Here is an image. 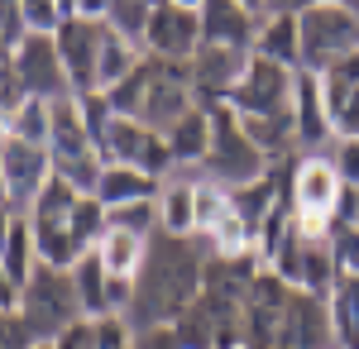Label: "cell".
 <instances>
[{
	"label": "cell",
	"instance_id": "cell-43",
	"mask_svg": "<svg viewBox=\"0 0 359 349\" xmlns=\"http://www.w3.org/2000/svg\"><path fill=\"white\" fill-rule=\"evenodd\" d=\"M240 5H245V10L254 15V20H264V0H240Z\"/></svg>",
	"mask_w": 359,
	"mask_h": 349
},
{
	"label": "cell",
	"instance_id": "cell-31",
	"mask_svg": "<svg viewBox=\"0 0 359 349\" xmlns=\"http://www.w3.org/2000/svg\"><path fill=\"white\" fill-rule=\"evenodd\" d=\"M230 215V187L211 182V177H196V235H211Z\"/></svg>",
	"mask_w": 359,
	"mask_h": 349
},
{
	"label": "cell",
	"instance_id": "cell-22",
	"mask_svg": "<svg viewBox=\"0 0 359 349\" xmlns=\"http://www.w3.org/2000/svg\"><path fill=\"white\" fill-rule=\"evenodd\" d=\"M326 321H331V349H359V278L340 273L326 292Z\"/></svg>",
	"mask_w": 359,
	"mask_h": 349
},
{
	"label": "cell",
	"instance_id": "cell-24",
	"mask_svg": "<svg viewBox=\"0 0 359 349\" xmlns=\"http://www.w3.org/2000/svg\"><path fill=\"white\" fill-rule=\"evenodd\" d=\"M158 230L163 235H196V177L172 172L158 187Z\"/></svg>",
	"mask_w": 359,
	"mask_h": 349
},
{
	"label": "cell",
	"instance_id": "cell-47",
	"mask_svg": "<svg viewBox=\"0 0 359 349\" xmlns=\"http://www.w3.org/2000/svg\"><path fill=\"white\" fill-rule=\"evenodd\" d=\"M0 201H5V172H0Z\"/></svg>",
	"mask_w": 359,
	"mask_h": 349
},
{
	"label": "cell",
	"instance_id": "cell-39",
	"mask_svg": "<svg viewBox=\"0 0 359 349\" xmlns=\"http://www.w3.org/2000/svg\"><path fill=\"white\" fill-rule=\"evenodd\" d=\"M20 296H25V287L0 268V316H20Z\"/></svg>",
	"mask_w": 359,
	"mask_h": 349
},
{
	"label": "cell",
	"instance_id": "cell-8",
	"mask_svg": "<svg viewBox=\"0 0 359 349\" xmlns=\"http://www.w3.org/2000/svg\"><path fill=\"white\" fill-rule=\"evenodd\" d=\"M10 67H15V81L25 96H39V101H72V81H67V67L57 57V39L53 34H25L10 53Z\"/></svg>",
	"mask_w": 359,
	"mask_h": 349
},
{
	"label": "cell",
	"instance_id": "cell-5",
	"mask_svg": "<svg viewBox=\"0 0 359 349\" xmlns=\"http://www.w3.org/2000/svg\"><path fill=\"white\" fill-rule=\"evenodd\" d=\"M20 321L29 325L34 345H53L67 325L82 321V306H77V287H72V268H53L39 259V268L29 273L25 296H20Z\"/></svg>",
	"mask_w": 359,
	"mask_h": 349
},
{
	"label": "cell",
	"instance_id": "cell-36",
	"mask_svg": "<svg viewBox=\"0 0 359 349\" xmlns=\"http://www.w3.org/2000/svg\"><path fill=\"white\" fill-rule=\"evenodd\" d=\"M135 349H182V340L172 325H149V330H135Z\"/></svg>",
	"mask_w": 359,
	"mask_h": 349
},
{
	"label": "cell",
	"instance_id": "cell-48",
	"mask_svg": "<svg viewBox=\"0 0 359 349\" xmlns=\"http://www.w3.org/2000/svg\"><path fill=\"white\" fill-rule=\"evenodd\" d=\"M158 5H163V0H149V10H158Z\"/></svg>",
	"mask_w": 359,
	"mask_h": 349
},
{
	"label": "cell",
	"instance_id": "cell-33",
	"mask_svg": "<svg viewBox=\"0 0 359 349\" xmlns=\"http://www.w3.org/2000/svg\"><path fill=\"white\" fill-rule=\"evenodd\" d=\"M20 15H25L29 34H57L67 20V5L62 0H20Z\"/></svg>",
	"mask_w": 359,
	"mask_h": 349
},
{
	"label": "cell",
	"instance_id": "cell-41",
	"mask_svg": "<svg viewBox=\"0 0 359 349\" xmlns=\"http://www.w3.org/2000/svg\"><path fill=\"white\" fill-rule=\"evenodd\" d=\"M316 0H264V15H302Z\"/></svg>",
	"mask_w": 359,
	"mask_h": 349
},
{
	"label": "cell",
	"instance_id": "cell-2",
	"mask_svg": "<svg viewBox=\"0 0 359 349\" xmlns=\"http://www.w3.org/2000/svg\"><path fill=\"white\" fill-rule=\"evenodd\" d=\"M29 230H34V244H39V259L53 264V268H72L91 244L101 240L106 230V206L96 196H82L72 191L62 177H53L43 196L29 206Z\"/></svg>",
	"mask_w": 359,
	"mask_h": 349
},
{
	"label": "cell",
	"instance_id": "cell-35",
	"mask_svg": "<svg viewBox=\"0 0 359 349\" xmlns=\"http://www.w3.org/2000/svg\"><path fill=\"white\" fill-rule=\"evenodd\" d=\"M96 349H135V325L125 321V316L96 321Z\"/></svg>",
	"mask_w": 359,
	"mask_h": 349
},
{
	"label": "cell",
	"instance_id": "cell-40",
	"mask_svg": "<svg viewBox=\"0 0 359 349\" xmlns=\"http://www.w3.org/2000/svg\"><path fill=\"white\" fill-rule=\"evenodd\" d=\"M72 15H77V20L106 25V20H111V0H72Z\"/></svg>",
	"mask_w": 359,
	"mask_h": 349
},
{
	"label": "cell",
	"instance_id": "cell-6",
	"mask_svg": "<svg viewBox=\"0 0 359 349\" xmlns=\"http://www.w3.org/2000/svg\"><path fill=\"white\" fill-rule=\"evenodd\" d=\"M297 25H302V67L316 77L359 53V15L345 0H316L297 15Z\"/></svg>",
	"mask_w": 359,
	"mask_h": 349
},
{
	"label": "cell",
	"instance_id": "cell-14",
	"mask_svg": "<svg viewBox=\"0 0 359 349\" xmlns=\"http://www.w3.org/2000/svg\"><path fill=\"white\" fill-rule=\"evenodd\" d=\"M139 48L149 57H168V62H192L196 48H201V20L192 10H177V5H158L149 10V25H144V39Z\"/></svg>",
	"mask_w": 359,
	"mask_h": 349
},
{
	"label": "cell",
	"instance_id": "cell-38",
	"mask_svg": "<svg viewBox=\"0 0 359 349\" xmlns=\"http://www.w3.org/2000/svg\"><path fill=\"white\" fill-rule=\"evenodd\" d=\"M0 349H34V335L20 316H0Z\"/></svg>",
	"mask_w": 359,
	"mask_h": 349
},
{
	"label": "cell",
	"instance_id": "cell-18",
	"mask_svg": "<svg viewBox=\"0 0 359 349\" xmlns=\"http://www.w3.org/2000/svg\"><path fill=\"white\" fill-rule=\"evenodd\" d=\"M321 96L331 110L335 139H359V53L321 72Z\"/></svg>",
	"mask_w": 359,
	"mask_h": 349
},
{
	"label": "cell",
	"instance_id": "cell-29",
	"mask_svg": "<svg viewBox=\"0 0 359 349\" xmlns=\"http://www.w3.org/2000/svg\"><path fill=\"white\" fill-rule=\"evenodd\" d=\"M0 268L10 273L20 287L29 282V273L39 268V244H34V230H29V220L20 215L15 220V230H10V240H5V254H0Z\"/></svg>",
	"mask_w": 359,
	"mask_h": 349
},
{
	"label": "cell",
	"instance_id": "cell-45",
	"mask_svg": "<svg viewBox=\"0 0 359 349\" xmlns=\"http://www.w3.org/2000/svg\"><path fill=\"white\" fill-rule=\"evenodd\" d=\"M0 62H10V43H5V34H0Z\"/></svg>",
	"mask_w": 359,
	"mask_h": 349
},
{
	"label": "cell",
	"instance_id": "cell-49",
	"mask_svg": "<svg viewBox=\"0 0 359 349\" xmlns=\"http://www.w3.org/2000/svg\"><path fill=\"white\" fill-rule=\"evenodd\" d=\"M34 349H53V345H48V340H43V345H34Z\"/></svg>",
	"mask_w": 359,
	"mask_h": 349
},
{
	"label": "cell",
	"instance_id": "cell-17",
	"mask_svg": "<svg viewBox=\"0 0 359 349\" xmlns=\"http://www.w3.org/2000/svg\"><path fill=\"white\" fill-rule=\"evenodd\" d=\"M273 349H331V321H326V296L292 292L287 316L278 330Z\"/></svg>",
	"mask_w": 359,
	"mask_h": 349
},
{
	"label": "cell",
	"instance_id": "cell-50",
	"mask_svg": "<svg viewBox=\"0 0 359 349\" xmlns=\"http://www.w3.org/2000/svg\"><path fill=\"white\" fill-rule=\"evenodd\" d=\"M62 5H67V15H72V0H62Z\"/></svg>",
	"mask_w": 359,
	"mask_h": 349
},
{
	"label": "cell",
	"instance_id": "cell-9",
	"mask_svg": "<svg viewBox=\"0 0 359 349\" xmlns=\"http://www.w3.org/2000/svg\"><path fill=\"white\" fill-rule=\"evenodd\" d=\"M292 86H297V72L283 67V62H269V57H249L245 81L230 91L225 106L235 115H292Z\"/></svg>",
	"mask_w": 359,
	"mask_h": 349
},
{
	"label": "cell",
	"instance_id": "cell-7",
	"mask_svg": "<svg viewBox=\"0 0 359 349\" xmlns=\"http://www.w3.org/2000/svg\"><path fill=\"white\" fill-rule=\"evenodd\" d=\"M101 158L120 163V167H139L149 177H172L177 163H172V149H168V135L149 130L144 120H130V115H115L101 135Z\"/></svg>",
	"mask_w": 359,
	"mask_h": 349
},
{
	"label": "cell",
	"instance_id": "cell-12",
	"mask_svg": "<svg viewBox=\"0 0 359 349\" xmlns=\"http://www.w3.org/2000/svg\"><path fill=\"white\" fill-rule=\"evenodd\" d=\"M287 196H292V211L297 215H331L345 196V182L331 167L326 153H297L292 158V172H287Z\"/></svg>",
	"mask_w": 359,
	"mask_h": 349
},
{
	"label": "cell",
	"instance_id": "cell-3",
	"mask_svg": "<svg viewBox=\"0 0 359 349\" xmlns=\"http://www.w3.org/2000/svg\"><path fill=\"white\" fill-rule=\"evenodd\" d=\"M106 101L115 106V115L144 120L149 130L168 135V130L196 106L192 67H187V62H168V57H149V53H144V62L115 86Z\"/></svg>",
	"mask_w": 359,
	"mask_h": 349
},
{
	"label": "cell",
	"instance_id": "cell-27",
	"mask_svg": "<svg viewBox=\"0 0 359 349\" xmlns=\"http://www.w3.org/2000/svg\"><path fill=\"white\" fill-rule=\"evenodd\" d=\"M91 249L101 254V264H106L111 278H130V282H135L139 268H144V254H149V240H144V235H130V230L106 225V230H101V240L91 244Z\"/></svg>",
	"mask_w": 359,
	"mask_h": 349
},
{
	"label": "cell",
	"instance_id": "cell-13",
	"mask_svg": "<svg viewBox=\"0 0 359 349\" xmlns=\"http://www.w3.org/2000/svg\"><path fill=\"white\" fill-rule=\"evenodd\" d=\"M249 57L254 48H225V43H201L196 57L187 62L192 67V91L196 106H216V101H230V91L245 81Z\"/></svg>",
	"mask_w": 359,
	"mask_h": 349
},
{
	"label": "cell",
	"instance_id": "cell-46",
	"mask_svg": "<svg viewBox=\"0 0 359 349\" xmlns=\"http://www.w3.org/2000/svg\"><path fill=\"white\" fill-rule=\"evenodd\" d=\"M5 120H10V115H5V110H0V139H5Z\"/></svg>",
	"mask_w": 359,
	"mask_h": 349
},
{
	"label": "cell",
	"instance_id": "cell-15",
	"mask_svg": "<svg viewBox=\"0 0 359 349\" xmlns=\"http://www.w3.org/2000/svg\"><path fill=\"white\" fill-rule=\"evenodd\" d=\"M53 39H57V57H62V67H67V81H72V96H91V91H96V62H101L106 25L67 15Z\"/></svg>",
	"mask_w": 359,
	"mask_h": 349
},
{
	"label": "cell",
	"instance_id": "cell-26",
	"mask_svg": "<svg viewBox=\"0 0 359 349\" xmlns=\"http://www.w3.org/2000/svg\"><path fill=\"white\" fill-rule=\"evenodd\" d=\"M139 62H144V48H139L130 34H120V29L106 25V39H101V62H96V91L101 96H111L120 81L135 72Z\"/></svg>",
	"mask_w": 359,
	"mask_h": 349
},
{
	"label": "cell",
	"instance_id": "cell-34",
	"mask_svg": "<svg viewBox=\"0 0 359 349\" xmlns=\"http://www.w3.org/2000/svg\"><path fill=\"white\" fill-rule=\"evenodd\" d=\"M326 158L340 172V182L359 191V139H335L331 149H326Z\"/></svg>",
	"mask_w": 359,
	"mask_h": 349
},
{
	"label": "cell",
	"instance_id": "cell-28",
	"mask_svg": "<svg viewBox=\"0 0 359 349\" xmlns=\"http://www.w3.org/2000/svg\"><path fill=\"white\" fill-rule=\"evenodd\" d=\"M5 139H20V144L48 149V139H53V106L39 101V96H25L20 106L10 110V120H5Z\"/></svg>",
	"mask_w": 359,
	"mask_h": 349
},
{
	"label": "cell",
	"instance_id": "cell-30",
	"mask_svg": "<svg viewBox=\"0 0 359 349\" xmlns=\"http://www.w3.org/2000/svg\"><path fill=\"white\" fill-rule=\"evenodd\" d=\"M206 240H211V254H216V259H249V254H254V225L230 211Z\"/></svg>",
	"mask_w": 359,
	"mask_h": 349
},
{
	"label": "cell",
	"instance_id": "cell-37",
	"mask_svg": "<svg viewBox=\"0 0 359 349\" xmlns=\"http://www.w3.org/2000/svg\"><path fill=\"white\" fill-rule=\"evenodd\" d=\"M53 349H96V321L67 325V330H62V335L53 340Z\"/></svg>",
	"mask_w": 359,
	"mask_h": 349
},
{
	"label": "cell",
	"instance_id": "cell-44",
	"mask_svg": "<svg viewBox=\"0 0 359 349\" xmlns=\"http://www.w3.org/2000/svg\"><path fill=\"white\" fill-rule=\"evenodd\" d=\"M168 5H177V10H192V15L201 10V0H168Z\"/></svg>",
	"mask_w": 359,
	"mask_h": 349
},
{
	"label": "cell",
	"instance_id": "cell-23",
	"mask_svg": "<svg viewBox=\"0 0 359 349\" xmlns=\"http://www.w3.org/2000/svg\"><path fill=\"white\" fill-rule=\"evenodd\" d=\"M72 287H77L82 321H106L111 316V273H106L96 249H86L82 259L72 264Z\"/></svg>",
	"mask_w": 359,
	"mask_h": 349
},
{
	"label": "cell",
	"instance_id": "cell-19",
	"mask_svg": "<svg viewBox=\"0 0 359 349\" xmlns=\"http://www.w3.org/2000/svg\"><path fill=\"white\" fill-rule=\"evenodd\" d=\"M201 43H225V48H254L259 20L249 15L240 0H201Z\"/></svg>",
	"mask_w": 359,
	"mask_h": 349
},
{
	"label": "cell",
	"instance_id": "cell-25",
	"mask_svg": "<svg viewBox=\"0 0 359 349\" xmlns=\"http://www.w3.org/2000/svg\"><path fill=\"white\" fill-rule=\"evenodd\" d=\"M158 187L163 177H149L139 167H120V163H106L101 182H96V201L111 211V206H130V201H158Z\"/></svg>",
	"mask_w": 359,
	"mask_h": 349
},
{
	"label": "cell",
	"instance_id": "cell-42",
	"mask_svg": "<svg viewBox=\"0 0 359 349\" xmlns=\"http://www.w3.org/2000/svg\"><path fill=\"white\" fill-rule=\"evenodd\" d=\"M15 220H20V211L0 201V254H5V240H10V230H15Z\"/></svg>",
	"mask_w": 359,
	"mask_h": 349
},
{
	"label": "cell",
	"instance_id": "cell-1",
	"mask_svg": "<svg viewBox=\"0 0 359 349\" xmlns=\"http://www.w3.org/2000/svg\"><path fill=\"white\" fill-rule=\"evenodd\" d=\"M211 240L206 235H149V254H144V268L135 278V301H130V316L125 321L135 330L149 325H172L206 282V264H211Z\"/></svg>",
	"mask_w": 359,
	"mask_h": 349
},
{
	"label": "cell",
	"instance_id": "cell-21",
	"mask_svg": "<svg viewBox=\"0 0 359 349\" xmlns=\"http://www.w3.org/2000/svg\"><path fill=\"white\" fill-rule=\"evenodd\" d=\"M206 144H211V115H206V106H192L177 125H172V130H168V149H172V163H177V172H182V177H187V172L201 177Z\"/></svg>",
	"mask_w": 359,
	"mask_h": 349
},
{
	"label": "cell",
	"instance_id": "cell-51",
	"mask_svg": "<svg viewBox=\"0 0 359 349\" xmlns=\"http://www.w3.org/2000/svg\"><path fill=\"white\" fill-rule=\"evenodd\" d=\"M0 67H5V62H0Z\"/></svg>",
	"mask_w": 359,
	"mask_h": 349
},
{
	"label": "cell",
	"instance_id": "cell-4",
	"mask_svg": "<svg viewBox=\"0 0 359 349\" xmlns=\"http://www.w3.org/2000/svg\"><path fill=\"white\" fill-rule=\"evenodd\" d=\"M206 115H211V144H206V158H201V177H211V182H221L230 191L259 182L273 163L264 158V149L245 135L240 115L225 106V101L206 106Z\"/></svg>",
	"mask_w": 359,
	"mask_h": 349
},
{
	"label": "cell",
	"instance_id": "cell-32",
	"mask_svg": "<svg viewBox=\"0 0 359 349\" xmlns=\"http://www.w3.org/2000/svg\"><path fill=\"white\" fill-rule=\"evenodd\" d=\"M106 225L115 230H130V235H158V201H130V206H111Z\"/></svg>",
	"mask_w": 359,
	"mask_h": 349
},
{
	"label": "cell",
	"instance_id": "cell-16",
	"mask_svg": "<svg viewBox=\"0 0 359 349\" xmlns=\"http://www.w3.org/2000/svg\"><path fill=\"white\" fill-rule=\"evenodd\" d=\"M292 135H297V153H326L335 144L331 130V110H326V96H321V77L316 72H297V86H292Z\"/></svg>",
	"mask_w": 359,
	"mask_h": 349
},
{
	"label": "cell",
	"instance_id": "cell-20",
	"mask_svg": "<svg viewBox=\"0 0 359 349\" xmlns=\"http://www.w3.org/2000/svg\"><path fill=\"white\" fill-rule=\"evenodd\" d=\"M254 53L302 72V25H297V15H264L259 34H254Z\"/></svg>",
	"mask_w": 359,
	"mask_h": 349
},
{
	"label": "cell",
	"instance_id": "cell-10",
	"mask_svg": "<svg viewBox=\"0 0 359 349\" xmlns=\"http://www.w3.org/2000/svg\"><path fill=\"white\" fill-rule=\"evenodd\" d=\"M0 172H5V206L29 215V206L43 196L53 182V153L39 144H20V139H0Z\"/></svg>",
	"mask_w": 359,
	"mask_h": 349
},
{
	"label": "cell",
	"instance_id": "cell-11",
	"mask_svg": "<svg viewBox=\"0 0 359 349\" xmlns=\"http://www.w3.org/2000/svg\"><path fill=\"white\" fill-rule=\"evenodd\" d=\"M292 292H297V287H287L273 268H259V273H254L249 296H245V349H273Z\"/></svg>",
	"mask_w": 359,
	"mask_h": 349
}]
</instances>
